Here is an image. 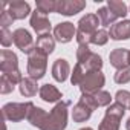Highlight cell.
<instances>
[{
  "label": "cell",
  "mask_w": 130,
  "mask_h": 130,
  "mask_svg": "<svg viewBox=\"0 0 130 130\" xmlns=\"http://www.w3.org/2000/svg\"><path fill=\"white\" fill-rule=\"evenodd\" d=\"M69 101H60L47 113V118L40 130H64L68 127V107Z\"/></svg>",
  "instance_id": "6da1fadb"
},
{
  "label": "cell",
  "mask_w": 130,
  "mask_h": 130,
  "mask_svg": "<svg viewBox=\"0 0 130 130\" xmlns=\"http://www.w3.org/2000/svg\"><path fill=\"white\" fill-rule=\"evenodd\" d=\"M98 25H100V19L96 14H86L84 17L80 19L78 22V28H77V41L78 46L80 44H86L89 46L92 41V35L98 31Z\"/></svg>",
  "instance_id": "7a4b0ae2"
},
{
  "label": "cell",
  "mask_w": 130,
  "mask_h": 130,
  "mask_svg": "<svg viewBox=\"0 0 130 130\" xmlns=\"http://www.w3.org/2000/svg\"><path fill=\"white\" fill-rule=\"evenodd\" d=\"M46 68H47V55L34 49L28 55V68H26L28 75L38 81L46 75Z\"/></svg>",
  "instance_id": "3957f363"
},
{
  "label": "cell",
  "mask_w": 130,
  "mask_h": 130,
  "mask_svg": "<svg viewBox=\"0 0 130 130\" xmlns=\"http://www.w3.org/2000/svg\"><path fill=\"white\" fill-rule=\"evenodd\" d=\"M106 83V77L101 71H90L86 74L83 81L80 83L81 95H93L100 90H103V86Z\"/></svg>",
  "instance_id": "277c9868"
},
{
  "label": "cell",
  "mask_w": 130,
  "mask_h": 130,
  "mask_svg": "<svg viewBox=\"0 0 130 130\" xmlns=\"http://www.w3.org/2000/svg\"><path fill=\"white\" fill-rule=\"evenodd\" d=\"M29 107H31V101H28V103H6L2 107L3 119L5 121H12V122H19V121L28 118Z\"/></svg>",
  "instance_id": "5b68a950"
},
{
  "label": "cell",
  "mask_w": 130,
  "mask_h": 130,
  "mask_svg": "<svg viewBox=\"0 0 130 130\" xmlns=\"http://www.w3.org/2000/svg\"><path fill=\"white\" fill-rule=\"evenodd\" d=\"M12 37H14V44L23 52V54H31L34 49H35V43H34V38L31 35V32L25 28H19L12 32Z\"/></svg>",
  "instance_id": "8992f818"
},
{
  "label": "cell",
  "mask_w": 130,
  "mask_h": 130,
  "mask_svg": "<svg viewBox=\"0 0 130 130\" xmlns=\"http://www.w3.org/2000/svg\"><path fill=\"white\" fill-rule=\"evenodd\" d=\"M86 8V2L84 0H57V14L61 15H75L78 12H81Z\"/></svg>",
  "instance_id": "52a82bcc"
},
{
  "label": "cell",
  "mask_w": 130,
  "mask_h": 130,
  "mask_svg": "<svg viewBox=\"0 0 130 130\" xmlns=\"http://www.w3.org/2000/svg\"><path fill=\"white\" fill-rule=\"evenodd\" d=\"M74 37H77V28L71 22L58 23L54 28V38L58 43H69Z\"/></svg>",
  "instance_id": "ba28073f"
},
{
  "label": "cell",
  "mask_w": 130,
  "mask_h": 130,
  "mask_svg": "<svg viewBox=\"0 0 130 130\" xmlns=\"http://www.w3.org/2000/svg\"><path fill=\"white\" fill-rule=\"evenodd\" d=\"M0 71H2V75H8L11 72L19 71V58L12 51H0Z\"/></svg>",
  "instance_id": "9c48e42d"
},
{
  "label": "cell",
  "mask_w": 130,
  "mask_h": 130,
  "mask_svg": "<svg viewBox=\"0 0 130 130\" xmlns=\"http://www.w3.org/2000/svg\"><path fill=\"white\" fill-rule=\"evenodd\" d=\"M109 60H110V64L116 71L130 68V51H127L124 47H116L110 52Z\"/></svg>",
  "instance_id": "30bf717a"
},
{
  "label": "cell",
  "mask_w": 130,
  "mask_h": 130,
  "mask_svg": "<svg viewBox=\"0 0 130 130\" xmlns=\"http://www.w3.org/2000/svg\"><path fill=\"white\" fill-rule=\"evenodd\" d=\"M29 25H31V28H32L38 35L49 34V31H51V22H49L47 15L41 14V12H40V11H37V9L31 14Z\"/></svg>",
  "instance_id": "8fae6325"
},
{
  "label": "cell",
  "mask_w": 130,
  "mask_h": 130,
  "mask_svg": "<svg viewBox=\"0 0 130 130\" xmlns=\"http://www.w3.org/2000/svg\"><path fill=\"white\" fill-rule=\"evenodd\" d=\"M52 78L58 83H64L68 80V77L71 75V66H69V63L68 60H64V58H57L52 64Z\"/></svg>",
  "instance_id": "7c38bea8"
},
{
  "label": "cell",
  "mask_w": 130,
  "mask_h": 130,
  "mask_svg": "<svg viewBox=\"0 0 130 130\" xmlns=\"http://www.w3.org/2000/svg\"><path fill=\"white\" fill-rule=\"evenodd\" d=\"M8 11L12 15L14 20H23L26 19L31 12V6L28 2H23V0H14V2H8Z\"/></svg>",
  "instance_id": "4fadbf2b"
},
{
  "label": "cell",
  "mask_w": 130,
  "mask_h": 130,
  "mask_svg": "<svg viewBox=\"0 0 130 130\" xmlns=\"http://www.w3.org/2000/svg\"><path fill=\"white\" fill-rule=\"evenodd\" d=\"M112 40H128L130 38V20H121L116 22L115 25L110 26V32H109Z\"/></svg>",
  "instance_id": "5bb4252c"
},
{
  "label": "cell",
  "mask_w": 130,
  "mask_h": 130,
  "mask_svg": "<svg viewBox=\"0 0 130 130\" xmlns=\"http://www.w3.org/2000/svg\"><path fill=\"white\" fill-rule=\"evenodd\" d=\"M40 98L44 101V103H60L63 95L61 92L54 86V84H43L40 87V92H38Z\"/></svg>",
  "instance_id": "9a60e30c"
},
{
  "label": "cell",
  "mask_w": 130,
  "mask_h": 130,
  "mask_svg": "<svg viewBox=\"0 0 130 130\" xmlns=\"http://www.w3.org/2000/svg\"><path fill=\"white\" fill-rule=\"evenodd\" d=\"M35 49L44 55H51L55 49V38L51 34H44V35H38L37 41H35Z\"/></svg>",
  "instance_id": "2e32d148"
},
{
  "label": "cell",
  "mask_w": 130,
  "mask_h": 130,
  "mask_svg": "<svg viewBox=\"0 0 130 130\" xmlns=\"http://www.w3.org/2000/svg\"><path fill=\"white\" fill-rule=\"evenodd\" d=\"M46 118H47V113H46L41 107H37L34 103H31L29 113H28V118H26V119L29 121V124H31V125H34V127L41 128V125L44 124Z\"/></svg>",
  "instance_id": "e0dca14e"
},
{
  "label": "cell",
  "mask_w": 130,
  "mask_h": 130,
  "mask_svg": "<svg viewBox=\"0 0 130 130\" xmlns=\"http://www.w3.org/2000/svg\"><path fill=\"white\" fill-rule=\"evenodd\" d=\"M92 109L89 107V106H86L84 103H81V101H78L75 106H74V109H72V119L75 121V122H86L90 116H92Z\"/></svg>",
  "instance_id": "ac0fdd59"
},
{
  "label": "cell",
  "mask_w": 130,
  "mask_h": 130,
  "mask_svg": "<svg viewBox=\"0 0 130 130\" xmlns=\"http://www.w3.org/2000/svg\"><path fill=\"white\" fill-rule=\"evenodd\" d=\"M19 89H20V93L23 96H34L37 95V92H40L38 89V84H37V80L31 78V77H25L22 80V83L19 84Z\"/></svg>",
  "instance_id": "d6986e66"
},
{
  "label": "cell",
  "mask_w": 130,
  "mask_h": 130,
  "mask_svg": "<svg viewBox=\"0 0 130 130\" xmlns=\"http://www.w3.org/2000/svg\"><path fill=\"white\" fill-rule=\"evenodd\" d=\"M121 119H122V118H119V116H116V115L106 113L104 118H103V121L100 122L98 130H119Z\"/></svg>",
  "instance_id": "ffe728a7"
},
{
  "label": "cell",
  "mask_w": 130,
  "mask_h": 130,
  "mask_svg": "<svg viewBox=\"0 0 130 130\" xmlns=\"http://www.w3.org/2000/svg\"><path fill=\"white\" fill-rule=\"evenodd\" d=\"M107 8L118 17V19H122L128 14V9H127V5L121 0H107Z\"/></svg>",
  "instance_id": "44dd1931"
},
{
  "label": "cell",
  "mask_w": 130,
  "mask_h": 130,
  "mask_svg": "<svg viewBox=\"0 0 130 130\" xmlns=\"http://www.w3.org/2000/svg\"><path fill=\"white\" fill-rule=\"evenodd\" d=\"M98 14V19H100V23L104 26V28H107V26H110V25H115L116 23V15L107 8V6H103V8H100L98 11H96Z\"/></svg>",
  "instance_id": "7402d4cb"
},
{
  "label": "cell",
  "mask_w": 130,
  "mask_h": 130,
  "mask_svg": "<svg viewBox=\"0 0 130 130\" xmlns=\"http://www.w3.org/2000/svg\"><path fill=\"white\" fill-rule=\"evenodd\" d=\"M92 100H93V104H95V107L98 109V107H109L112 103V96H110V93L109 92H106V90H100V92H96V93H93L92 95Z\"/></svg>",
  "instance_id": "603a6c76"
},
{
  "label": "cell",
  "mask_w": 130,
  "mask_h": 130,
  "mask_svg": "<svg viewBox=\"0 0 130 130\" xmlns=\"http://www.w3.org/2000/svg\"><path fill=\"white\" fill-rule=\"evenodd\" d=\"M87 72H89V71L83 66L81 63H77L75 66H74L72 74H71V83H72L74 86H80V83L83 81V78L86 77Z\"/></svg>",
  "instance_id": "cb8c5ba5"
},
{
  "label": "cell",
  "mask_w": 130,
  "mask_h": 130,
  "mask_svg": "<svg viewBox=\"0 0 130 130\" xmlns=\"http://www.w3.org/2000/svg\"><path fill=\"white\" fill-rule=\"evenodd\" d=\"M83 66L90 72V71H101V68H103V58H101V55H98V54H93L92 52V55L84 61V63H81Z\"/></svg>",
  "instance_id": "d4e9b609"
},
{
  "label": "cell",
  "mask_w": 130,
  "mask_h": 130,
  "mask_svg": "<svg viewBox=\"0 0 130 130\" xmlns=\"http://www.w3.org/2000/svg\"><path fill=\"white\" fill-rule=\"evenodd\" d=\"M57 9V0H38L37 2V11L47 15L49 12H55Z\"/></svg>",
  "instance_id": "484cf974"
},
{
  "label": "cell",
  "mask_w": 130,
  "mask_h": 130,
  "mask_svg": "<svg viewBox=\"0 0 130 130\" xmlns=\"http://www.w3.org/2000/svg\"><path fill=\"white\" fill-rule=\"evenodd\" d=\"M109 38H110V35H109V32H107L106 29H98V31L92 35V41H90V44L104 46V44L109 41Z\"/></svg>",
  "instance_id": "4316f807"
},
{
  "label": "cell",
  "mask_w": 130,
  "mask_h": 130,
  "mask_svg": "<svg viewBox=\"0 0 130 130\" xmlns=\"http://www.w3.org/2000/svg\"><path fill=\"white\" fill-rule=\"evenodd\" d=\"M113 80H115L116 84H127V83H130V68L116 71Z\"/></svg>",
  "instance_id": "83f0119b"
},
{
  "label": "cell",
  "mask_w": 130,
  "mask_h": 130,
  "mask_svg": "<svg viewBox=\"0 0 130 130\" xmlns=\"http://www.w3.org/2000/svg\"><path fill=\"white\" fill-rule=\"evenodd\" d=\"M14 87H15V84H14L8 77H5V75L0 77V93H2V95L11 93V92L14 90Z\"/></svg>",
  "instance_id": "f1b7e54d"
},
{
  "label": "cell",
  "mask_w": 130,
  "mask_h": 130,
  "mask_svg": "<svg viewBox=\"0 0 130 130\" xmlns=\"http://www.w3.org/2000/svg\"><path fill=\"white\" fill-rule=\"evenodd\" d=\"M14 41V37H12V32L8 29V28H2L0 29V43H2L3 47H9Z\"/></svg>",
  "instance_id": "f546056e"
},
{
  "label": "cell",
  "mask_w": 130,
  "mask_h": 130,
  "mask_svg": "<svg viewBox=\"0 0 130 130\" xmlns=\"http://www.w3.org/2000/svg\"><path fill=\"white\" fill-rule=\"evenodd\" d=\"M115 101L124 106L125 109H130V92L128 90H118L115 95Z\"/></svg>",
  "instance_id": "4dcf8cb0"
},
{
  "label": "cell",
  "mask_w": 130,
  "mask_h": 130,
  "mask_svg": "<svg viewBox=\"0 0 130 130\" xmlns=\"http://www.w3.org/2000/svg\"><path fill=\"white\" fill-rule=\"evenodd\" d=\"M92 55V51H90V47L89 46H86V44H80L78 46V49H77V63H84L89 57Z\"/></svg>",
  "instance_id": "1f68e13d"
},
{
  "label": "cell",
  "mask_w": 130,
  "mask_h": 130,
  "mask_svg": "<svg viewBox=\"0 0 130 130\" xmlns=\"http://www.w3.org/2000/svg\"><path fill=\"white\" fill-rule=\"evenodd\" d=\"M12 23H14V19L9 14V11L6 8H2V14H0V26H2V28H8Z\"/></svg>",
  "instance_id": "d6a6232c"
},
{
  "label": "cell",
  "mask_w": 130,
  "mask_h": 130,
  "mask_svg": "<svg viewBox=\"0 0 130 130\" xmlns=\"http://www.w3.org/2000/svg\"><path fill=\"white\" fill-rule=\"evenodd\" d=\"M125 128H127V130H130V118H128V119H127V122H125Z\"/></svg>",
  "instance_id": "836d02e7"
},
{
  "label": "cell",
  "mask_w": 130,
  "mask_h": 130,
  "mask_svg": "<svg viewBox=\"0 0 130 130\" xmlns=\"http://www.w3.org/2000/svg\"><path fill=\"white\" fill-rule=\"evenodd\" d=\"M80 130H93L92 127H83V128H80Z\"/></svg>",
  "instance_id": "e575fe53"
},
{
  "label": "cell",
  "mask_w": 130,
  "mask_h": 130,
  "mask_svg": "<svg viewBox=\"0 0 130 130\" xmlns=\"http://www.w3.org/2000/svg\"><path fill=\"white\" fill-rule=\"evenodd\" d=\"M128 12H130V8H128Z\"/></svg>",
  "instance_id": "d590c367"
},
{
  "label": "cell",
  "mask_w": 130,
  "mask_h": 130,
  "mask_svg": "<svg viewBox=\"0 0 130 130\" xmlns=\"http://www.w3.org/2000/svg\"><path fill=\"white\" fill-rule=\"evenodd\" d=\"M128 110H130V109H128Z\"/></svg>",
  "instance_id": "8d00e7d4"
}]
</instances>
